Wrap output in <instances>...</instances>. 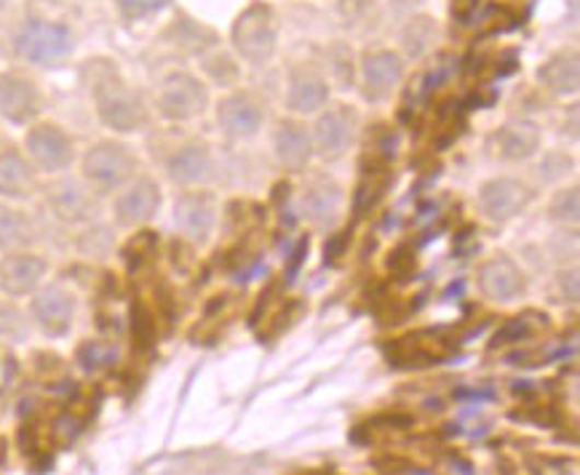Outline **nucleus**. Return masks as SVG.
I'll return each instance as SVG.
<instances>
[{
    "label": "nucleus",
    "mask_w": 580,
    "mask_h": 475,
    "mask_svg": "<svg viewBox=\"0 0 580 475\" xmlns=\"http://www.w3.org/2000/svg\"><path fill=\"white\" fill-rule=\"evenodd\" d=\"M356 129H359V118H356L353 107H329L322 118H318L316 129H313V150H316L324 161H340L350 144H353Z\"/></svg>",
    "instance_id": "12"
},
{
    "label": "nucleus",
    "mask_w": 580,
    "mask_h": 475,
    "mask_svg": "<svg viewBox=\"0 0 580 475\" xmlns=\"http://www.w3.org/2000/svg\"><path fill=\"white\" fill-rule=\"evenodd\" d=\"M561 294L567 297V302L570 304H576L578 302V291H580V281H578V267H572L570 273H565V276H561Z\"/></svg>",
    "instance_id": "32"
},
{
    "label": "nucleus",
    "mask_w": 580,
    "mask_h": 475,
    "mask_svg": "<svg viewBox=\"0 0 580 475\" xmlns=\"http://www.w3.org/2000/svg\"><path fill=\"white\" fill-rule=\"evenodd\" d=\"M233 44L250 62H265L276 51V20L265 3H255L239 16L233 27Z\"/></svg>",
    "instance_id": "7"
},
{
    "label": "nucleus",
    "mask_w": 580,
    "mask_h": 475,
    "mask_svg": "<svg viewBox=\"0 0 580 475\" xmlns=\"http://www.w3.org/2000/svg\"><path fill=\"white\" fill-rule=\"evenodd\" d=\"M541 81L546 83L548 91L554 94H576L578 91V54L567 51V54H557L552 62L543 65L541 70Z\"/></svg>",
    "instance_id": "25"
},
{
    "label": "nucleus",
    "mask_w": 580,
    "mask_h": 475,
    "mask_svg": "<svg viewBox=\"0 0 580 475\" xmlns=\"http://www.w3.org/2000/svg\"><path fill=\"white\" fill-rule=\"evenodd\" d=\"M207 86L198 78L187 76V72H174L161 83L159 113L166 120H174V124H183V120H193L196 115H201L207 109Z\"/></svg>",
    "instance_id": "9"
},
{
    "label": "nucleus",
    "mask_w": 580,
    "mask_h": 475,
    "mask_svg": "<svg viewBox=\"0 0 580 475\" xmlns=\"http://www.w3.org/2000/svg\"><path fill=\"white\" fill-rule=\"evenodd\" d=\"M570 169H572V161L565 155H548L546 161H543V172H546L548 179H559L561 174L567 176Z\"/></svg>",
    "instance_id": "31"
},
{
    "label": "nucleus",
    "mask_w": 580,
    "mask_h": 475,
    "mask_svg": "<svg viewBox=\"0 0 580 475\" xmlns=\"http://www.w3.org/2000/svg\"><path fill=\"white\" fill-rule=\"evenodd\" d=\"M530 200H533L530 187L524 185V182L511 179V176L489 179L479 190L482 211H485L492 222H509V219L522 215Z\"/></svg>",
    "instance_id": "15"
},
{
    "label": "nucleus",
    "mask_w": 580,
    "mask_h": 475,
    "mask_svg": "<svg viewBox=\"0 0 580 475\" xmlns=\"http://www.w3.org/2000/svg\"><path fill=\"white\" fill-rule=\"evenodd\" d=\"M479 291L492 302H511L524 291V276L509 257H492L479 267Z\"/></svg>",
    "instance_id": "17"
},
{
    "label": "nucleus",
    "mask_w": 580,
    "mask_h": 475,
    "mask_svg": "<svg viewBox=\"0 0 580 475\" xmlns=\"http://www.w3.org/2000/svg\"><path fill=\"white\" fill-rule=\"evenodd\" d=\"M163 193L155 176L137 174L129 185H124L113 195V222L120 230H140L148 222H153L161 211Z\"/></svg>",
    "instance_id": "5"
},
{
    "label": "nucleus",
    "mask_w": 580,
    "mask_h": 475,
    "mask_svg": "<svg viewBox=\"0 0 580 475\" xmlns=\"http://www.w3.org/2000/svg\"><path fill=\"white\" fill-rule=\"evenodd\" d=\"M24 155L38 174L59 176L76 163L78 150L68 131L51 120H35L24 134Z\"/></svg>",
    "instance_id": "3"
},
{
    "label": "nucleus",
    "mask_w": 580,
    "mask_h": 475,
    "mask_svg": "<svg viewBox=\"0 0 580 475\" xmlns=\"http://www.w3.org/2000/svg\"><path fill=\"white\" fill-rule=\"evenodd\" d=\"M498 142L500 158L506 161H524L537 150L541 144V134H537V126L527 124V120H513V124L503 126L495 137Z\"/></svg>",
    "instance_id": "24"
},
{
    "label": "nucleus",
    "mask_w": 580,
    "mask_h": 475,
    "mask_svg": "<svg viewBox=\"0 0 580 475\" xmlns=\"http://www.w3.org/2000/svg\"><path fill=\"white\" fill-rule=\"evenodd\" d=\"M302 209L316 228H329L343 209V190L335 182H316L305 190Z\"/></svg>",
    "instance_id": "22"
},
{
    "label": "nucleus",
    "mask_w": 580,
    "mask_h": 475,
    "mask_svg": "<svg viewBox=\"0 0 580 475\" xmlns=\"http://www.w3.org/2000/svg\"><path fill=\"white\" fill-rule=\"evenodd\" d=\"M48 278V259L44 254L24 248V252H5L0 257V291L9 300L33 297Z\"/></svg>",
    "instance_id": "8"
},
{
    "label": "nucleus",
    "mask_w": 580,
    "mask_h": 475,
    "mask_svg": "<svg viewBox=\"0 0 580 475\" xmlns=\"http://www.w3.org/2000/svg\"><path fill=\"white\" fill-rule=\"evenodd\" d=\"M48 209L54 217L65 224H86L94 217L96 193L83 179H72V176L59 174L51 185L46 187Z\"/></svg>",
    "instance_id": "11"
},
{
    "label": "nucleus",
    "mask_w": 580,
    "mask_h": 475,
    "mask_svg": "<svg viewBox=\"0 0 580 475\" xmlns=\"http://www.w3.org/2000/svg\"><path fill=\"white\" fill-rule=\"evenodd\" d=\"M217 120L231 139H250L263 126V105L252 94H231L217 107Z\"/></svg>",
    "instance_id": "16"
},
{
    "label": "nucleus",
    "mask_w": 580,
    "mask_h": 475,
    "mask_svg": "<svg viewBox=\"0 0 580 475\" xmlns=\"http://www.w3.org/2000/svg\"><path fill=\"white\" fill-rule=\"evenodd\" d=\"M326 96H329V86L316 70L311 67H298V70L289 76V94L287 105L294 113H316L326 105Z\"/></svg>",
    "instance_id": "21"
},
{
    "label": "nucleus",
    "mask_w": 580,
    "mask_h": 475,
    "mask_svg": "<svg viewBox=\"0 0 580 475\" xmlns=\"http://www.w3.org/2000/svg\"><path fill=\"white\" fill-rule=\"evenodd\" d=\"M274 148L283 169H302L313 155L311 131L300 120H281L274 137Z\"/></svg>",
    "instance_id": "20"
},
{
    "label": "nucleus",
    "mask_w": 580,
    "mask_h": 475,
    "mask_svg": "<svg viewBox=\"0 0 580 475\" xmlns=\"http://www.w3.org/2000/svg\"><path fill=\"white\" fill-rule=\"evenodd\" d=\"M388 190V176L385 172H370L361 179L359 190H356V198H353V209L356 215L364 217L367 211H372L374 206H378V200L383 198V193Z\"/></svg>",
    "instance_id": "26"
},
{
    "label": "nucleus",
    "mask_w": 580,
    "mask_h": 475,
    "mask_svg": "<svg viewBox=\"0 0 580 475\" xmlns=\"http://www.w3.org/2000/svg\"><path fill=\"white\" fill-rule=\"evenodd\" d=\"M116 358V350L102 343H89L81 347V363L86 369H102Z\"/></svg>",
    "instance_id": "29"
},
{
    "label": "nucleus",
    "mask_w": 580,
    "mask_h": 475,
    "mask_svg": "<svg viewBox=\"0 0 580 475\" xmlns=\"http://www.w3.org/2000/svg\"><path fill=\"white\" fill-rule=\"evenodd\" d=\"M140 174V158L120 139H100L81 155V179L96 195H116Z\"/></svg>",
    "instance_id": "2"
},
{
    "label": "nucleus",
    "mask_w": 580,
    "mask_h": 475,
    "mask_svg": "<svg viewBox=\"0 0 580 475\" xmlns=\"http://www.w3.org/2000/svg\"><path fill=\"white\" fill-rule=\"evenodd\" d=\"M78 313V297L62 283H44L33 297H30V315L35 326L46 337L59 339L70 334L72 321Z\"/></svg>",
    "instance_id": "6"
},
{
    "label": "nucleus",
    "mask_w": 580,
    "mask_h": 475,
    "mask_svg": "<svg viewBox=\"0 0 580 475\" xmlns=\"http://www.w3.org/2000/svg\"><path fill=\"white\" fill-rule=\"evenodd\" d=\"M116 3L126 20H144V16H153L166 9L169 0H116Z\"/></svg>",
    "instance_id": "28"
},
{
    "label": "nucleus",
    "mask_w": 580,
    "mask_h": 475,
    "mask_svg": "<svg viewBox=\"0 0 580 475\" xmlns=\"http://www.w3.org/2000/svg\"><path fill=\"white\" fill-rule=\"evenodd\" d=\"M44 109V94L22 72H0V115L14 126H33Z\"/></svg>",
    "instance_id": "10"
},
{
    "label": "nucleus",
    "mask_w": 580,
    "mask_h": 475,
    "mask_svg": "<svg viewBox=\"0 0 580 475\" xmlns=\"http://www.w3.org/2000/svg\"><path fill=\"white\" fill-rule=\"evenodd\" d=\"M548 215H552L557 222L565 224H576L580 219V193L578 187H570V190H561L554 195L552 206H548Z\"/></svg>",
    "instance_id": "27"
},
{
    "label": "nucleus",
    "mask_w": 580,
    "mask_h": 475,
    "mask_svg": "<svg viewBox=\"0 0 580 475\" xmlns=\"http://www.w3.org/2000/svg\"><path fill=\"white\" fill-rule=\"evenodd\" d=\"M16 57L30 65H57L70 57L72 35L65 24L48 20L24 22L14 38Z\"/></svg>",
    "instance_id": "4"
},
{
    "label": "nucleus",
    "mask_w": 580,
    "mask_h": 475,
    "mask_svg": "<svg viewBox=\"0 0 580 475\" xmlns=\"http://www.w3.org/2000/svg\"><path fill=\"white\" fill-rule=\"evenodd\" d=\"M38 193V172L16 144H0V198L22 204Z\"/></svg>",
    "instance_id": "14"
},
{
    "label": "nucleus",
    "mask_w": 580,
    "mask_h": 475,
    "mask_svg": "<svg viewBox=\"0 0 580 475\" xmlns=\"http://www.w3.org/2000/svg\"><path fill=\"white\" fill-rule=\"evenodd\" d=\"M96 65H105V67H94V62L89 65L94 70L92 96L100 120L107 126V129L118 134L137 131L144 124V118H148L142 96L137 94L124 78H120L116 65L105 62V59Z\"/></svg>",
    "instance_id": "1"
},
{
    "label": "nucleus",
    "mask_w": 580,
    "mask_h": 475,
    "mask_svg": "<svg viewBox=\"0 0 580 475\" xmlns=\"http://www.w3.org/2000/svg\"><path fill=\"white\" fill-rule=\"evenodd\" d=\"M35 235V222L30 215H24L22 209H11L3 206L0 209V252H24V248H33Z\"/></svg>",
    "instance_id": "23"
},
{
    "label": "nucleus",
    "mask_w": 580,
    "mask_h": 475,
    "mask_svg": "<svg viewBox=\"0 0 580 475\" xmlns=\"http://www.w3.org/2000/svg\"><path fill=\"white\" fill-rule=\"evenodd\" d=\"M527 334H530L527 321H524V318L509 321V324L503 326V332H498V337L492 339V345L500 347V345H509V343H522V339L527 337Z\"/></svg>",
    "instance_id": "30"
},
{
    "label": "nucleus",
    "mask_w": 580,
    "mask_h": 475,
    "mask_svg": "<svg viewBox=\"0 0 580 475\" xmlns=\"http://www.w3.org/2000/svg\"><path fill=\"white\" fill-rule=\"evenodd\" d=\"M174 224L187 241L207 243L217 224V200L207 190H187L174 200Z\"/></svg>",
    "instance_id": "13"
},
{
    "label": "nucleus",
    "mask_w": 580,
    "mask_h": 475,
    "mask_svg": "<svg viewBox=\"0 0 580 475\" xmlns=\"http://www.w3.org/2000/svg\"><path fill=\"white\" fill-rule=\"evenodd\" d=\"M479 3L482 0H452V16H455V20H471V16H474V11L479 9Z\"/></svg>",
    "instance_id": "33"
},
{
    "label": "nucleus",
    "mask_w": 580,
    "mask_h": 475,
    "mask_svg": "<svg viewBox=\"0 0 580 475\" xmlns=\"http://www.w3.org/2000/svg\"><path fill=\"white\" fill-rule=\"evenodd\" d=\"M404 76L402 59L394 51H374L364 57V94L367 100L380 102L391 96Z\"/></svg>",
    "instance_id": "19"
},
{
    "label": "nucleus",
    "mask_w": 580,
    "mask_h": 475,
    "mask_svg": "<svg viewBox=\"0 0 580 475\" xmlns=\"http://www.w3.org/2000/svg\"><path fill=\"white\" fill-rule=\"evenodd\" d=\"M166 169H169V179H172L174 185L196 187L211 179V174H214V158H211L207 144L193 142L185 144L183 150L174 152V155L169 158Z\"/></svg>",
    "instance_id": "18"
}]
</instances>
